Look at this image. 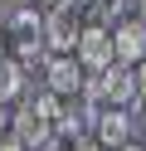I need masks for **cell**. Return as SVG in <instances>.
Here are the masks:
<instances>
[{
	"label": "cell",
	"instance_id": "cell-11",
	"mask_svg": "<svg viewBox=\"0 0 146 151\" xmlns=\"http://www.w3.org/2000/svg\"><path fill=\"white\" fill-rule=\"evenodd\" d=\"M34 151H68V146H63V141L54 137V141H44V146H34Z\"/></svg>",
	"mask_w": 146,
	"mask_h": 151
},
{
	"label": "cell",
	"instance_id": "cell-3",
	"mask_svg": "<svg viewBox=\"0 0 146 151\" xmlns=\"http://www.w3.org/2000/svg\"><path fill=\"white\" fill-rule=\"evenodd\" d=\"M83 39V10L78 5H54L44 15V49L49 54H73Z\"/></svg>",
	"mask_w": 146,
	"mask_h": 151
},
{
	"label": "cell",
	"instance_id": "cell-13",
	"mask_svg": "<svg viewBox=\"0 0 146 151\" xmlns=\"http://www.w3.org/2000/svg\"><path fill=\"white\" fill-rule=\"evenodd\" d=\"M117 151H146V146H141V141H127V146H117Z\"/></svg>",
	"mask_w": 146,
	"mask_h": 151
},
{
	"label": "cell",
	"instance_id": "cell-9",
	"mask_svg": "<svg viewBox=\"0 0 146 151\" xmlns=\"http://www.w3.org/2000/svg\"><path fill=\"white\" fill-rule=\"evenodd\" d=\"M0 151H24V141H19L15 132H5V137H0Z\"/></svg>",
	"mask_w": 146,
	"mask_h": 151
},
{
	"label": "cell",
	"instance_id": "cell-6",
	"mask_svg": "<svg viewBox=\"0 0 146 151\" xmlns=\"http://www.w3.org/2000/svg\"><path fill=\"white\" fill-rule=\"evenodd\" d=\"M112 59L127 63V68H136V63L146 59V20H122V24H112Z\"/></svg>",
	"mask_w": 146,
	"mask_h": 151
},
{
	"label": "cell",
	"instance_id": "cell-15",
	"mask_svg": "<svg viewBox=\"0 0 146 151\" xmlns=\"http://www.w3.org/2000/svg\"><path fill=\"white\" fill-rule=\"evenodd\" d=\"M0 59H5V29H0Z\"/></svg>",
	"mask_w": 146,
	"mask_h": 151
},
{
	"label": "cell",
	"instance_id": "cell-1",
	"mask_svg": "<svg viewBox=\"0 0 146 151\" xmlns=\"http://www.w3.org/2000/svg\"><path fill=\"white\" fill-rule=\"evenodd\" d=\"M83 102L93 112H107V107H132L136 102V73L127 63H107L102 73H88L83 83Z\"/></svg>",
	"mask_w": 146,
	"mask_h": 151
},
{
	"label": "cell",
	"instance_id": "cell-5",
	"mask_svg": "<svg viewBox=\"0 0 146 151\" xmlns=\"http://www.w3.org/2000/svg\"><path fill=\"white\" fill-rule=\"evenodd\" d=\"M73 59L83 63L88 73H102L107 63H117L112 59V24H83V39H78Z\"/></svg>",
	"mask_w": 146,
	"mask_h": 151
},
{
	"label": "cell",
	"instance_id": "cell-10",
	"mask_svg": "<svg viewBox=\"0 0 146 151\" xmlns=\"http://www.w3.org/2000/svg\"><path fill=\"white\" fill-rule=\"evenodd\" d=\"M132 73H136V98H146V59H141V63H136V68H132Z\"/></svg>",
	"mask_w": 146,
	"mask_h": 151
},
{
	"label": "cell",
	"instance_id": "cell-4",
	"mask_svg": "<svg viewBox=\"0 0 146 151\" xmlns=\"http://www.w3.org/2000/svg\"><path fill=\"white\" fill-rule=\"evenodd\" d=\"M83 83H88V68L73 59V54H54L44 63V88L54 98H83Z\"/></svg>",
	"mask_w": 146,
	"mask_h": 151
},
{
	"label": "cell",
	"instance_id": "cell-2",
	"mask_svg": "<svg viewBox=\"0 0 146 151\" xmlns=\"http://www.w3.org/2000/svg\"><path fill=\"white\" fill-rule=\"evenodd\" d=\"M54 112H58V98L54 93H34V98H19V112H15V137L29 146H44V141H54Z\"/></svg>",
	"mask_w": 146,
	"mask_h": 151
},
{
	"label": "cell",
	"instance_id": "cell-14",
	"mask_svg": "<svg viewBox=\"0 0 146 151\" xmlns=\"http://www.w3.org/2000/svg\"><path fill=\"white\" fill-rule=\"evenodd\" d=\"M68 5H78V10H88V5H97V0H68Z\"/></svg>",
	"mask_w": 146,
	"mask_h": 151
},
{
	"label": "cell",
	"instance_id": "cell-8",
	"mask_svg": "<svg viewBox=\"0 0 146 151\" xmlns=\"http://www.w3.org/2000/svg\"><path fill=\"white\" fill-rule=\"evenodd\" d=\"M24 83H29L24 63H19L15 54H5V59H0V102H19L24 98Z\"/></svg>",
	"mask_w": 146,
	"mask_h": 151
},
{
	"label": "cell",
	"instance_id": "cell-7",
	"mask_svg": "<svg viewBox=\"0 0 146 151\" xmlns=\"http://www.w3.org/2000/svg\"><path fill=\"white\" fill-rule=\"evenodd\" d=\"M136 132H132V112L127 107H107V112H97V122H93V141L97 146H127Z\"/></svg>",
	"mask_w": 146,
	"mask_h": 151
},
{
	"label": "cell",
	"instance_id": "cell-12",
	"mask_svg": "<svg viewBox=\"0 0 146 151\" xmlns=\"http://www.w3.org/2000/svg\"><path fill=\"white\" fill-rule=\"evenodd\" d=\"M5 122H10V112H5V102H0V137H5Z\"/></svg>",
	"mask_w": 146,
	"mask_h": 151
}]
</instances>
